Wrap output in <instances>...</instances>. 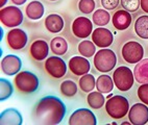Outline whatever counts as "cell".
<instances>
[{
    "instance_id": "1",
    "label": "cell",
    "mask_w": 148,
    "mask_h": 125,
    "mask_svg": "<svg viewBox=\"0 0 148 125\" xmlns=\"http://www.w3.org/2000/svg\"><path fill=\"white\" fill-rule=\"evenodd\" d=\"M67 109L56 96H46L39 100L34 109V121L39 125H56L63 121Z\"/></svg>"
},
{
    "instance_id": "2",
    "label": "cell",
    "mask_w": 148,
    "mask_h": 125,
    "mask_svg": "<svg viewBox=\"0 0 148 125\" xmlns=\"http://www.w3.org/2000/svg\"><path fill=\"white\" fill-rule=\"evenodd\" d=\"M106 109L108 116L114 119H121L125 117L130 111V103L125 97L121 95L112 96L106 103Z\"/></svg>"
},
{
    "instance_id": "3",
    "label": "cell",
    "mask_w": 148,
    "mask_h": 125,
    "mask_svg": "<svg viewBox=\"0 0 148 125\" xmlns=\"http://www.w3.org/2000/svg\"><path fill=\"white\" fill-rule=\"evenodd\" d=\"M117 64V56L115 52L108 48H101L94 55V66L99 72L106 73L114 69Z\"/></svg>"
},
{
    "instance_id": "4",
    "label": "cell",
    "mask_w": 148,
    "mask_h": 125,
    "mask_svg": "<svg viewBox=\"0 0 148 125\" xmlns=\"http://www.w3.org/2000/svg\"><path fill=\"white\" fill-rule=\"evenodd\" d=\"M39 78L36 74L29 71H22L16 74L15 85L20 92L25 94L34 93L39 88Z\"/></svg>"
},
{
    "instance_id": "5",
    "label": "cell",
    "mask_w": 148,
    "mask_h": 125,
    "mask_svg": "<svg viewBox=\"0 0 148 125\" xmlns=\"http://www.w3.org/2000/svg\"><path fill=\"white\" fill-rule=\"evenodd\" d=\"M113 80L116 85V88L122 92H126L130 90L134 81H135V75L128 67L121 66L118 67L114 71L113 74Z\"/></svg>"
},
{
    "instance_id": "6",
    "label": "cell",
    "mask_w": 148,
    "mask_h": 125,
    "mask_svg": "<svg viewBox=\"0 0 148 125\" xmlns=\"http://www.w3.org/2000/svg\"><path fill=\"white\" fill-rule=\"evenodd\" d=\"M0 21L6 27H17L23 22V13L17 6H5L0 10Z\"/></svg>"
},
{
    "instance_id": "7",
    "label": "cell",
    "mask_w": 148,
    "mask_h": 125,
    "mask_svg": "<svg viewBox=\"0 0 148 125\" xmlns=\"http://www.w3.org/2000/svg\"><path fill=\"white\" fill-rule=\"evenodd\" d=\"M122 56L125 61L130 64H137L143 59L144 49L140 43L130 41L122 47Z\"/></svg>"
},
{
    "instance_id": "8",
    "label": "cell",
    "mask_w": 148,
    "mask_h": 125,
    "mask_svg": "<svg viewBox=\"0 0 148 125\" xmlns=\"http://www.w3.org/2000/svg\"><path fill=\"white\" fill-rule=\"evenodd\" d=\"M68 123L69 125H96L97 119L90 109H78L71 114Z\"/></svg>"
},
{
    "instance_id": "9",
    "label": "cell",
    "mask_w": 148,
    "mask_h": 125,
    "mask_svg": "<svg viewBox=\"0 0 148 125\" xmlns=\"http://www.w3.org/2000/svg\"><path fill=\"white\" fill-rule=\"evenodd\" d=\"M45 70L54 78H62L67 72L66 63L58 56H50L45 61Z\"/></svg>"
},
{
    "instance_id": "10",
    "label": "cell",
    "mask_w": 148,
    "mask_h": 125,
    "mask_svg": "<svg viewBox=\"0 0 148 125\" xmlns=\"http://www.w3.org/2000/svg\"><path fill=\"white\" fill-rule=\"evenodd\" d=\"M128 119L134 125H144L148 122V107L145 103L134 104L128 111Z\"/></svg>"
},
{
    "instance_id": "11",
    "label": "cell",
    "mask_w": 148,
    "mask_h": 125,
    "mask_svg": "<svg viewBox=\"0 0 148 125\" xmlns=\"http://www.w3.org/2000/svg\"><path fill=\"white\" fill-rule=\"evenodd\" d=\"M72 31L74 36L80 39H86L93 32V23L89 18L78 17L72 23Z\"/></svg>"
},
{
    "instance_id": "12",
    "label": "cell",
    "mask_w": 148,
    "mask_h": 125,
    "mask_svg": "<svg viewBox=\"0 0 148 125\" xmlns=\"http://www.w3.org/2000/svg\"><path fill=\"white\" fill-rule=\"evenodd\" d=\"M6 42L14 50H21L27 44V35L20 28H13L6 35Z\"/></svg>"
},
{
    "instance_id": "13",
    "label": "cell",
    "mask_w": 148,
    "mask_h": 125,
    "mask_svg": "<svg viewBox=\"0 0 148 125\" xmlns=\"http://www.w3.org/2000/svg\"><path fill=\"white\" fill-rule=\"evenodd\" d=\"M22 67L21 59L14 54H8L1 61V70L5 75L14 76L19 73Z\"/></svg>"
},
{
    "instance_id": "14",
    "label": "cell",
    "mask_w": 148,
    "mask_h": 125,
    "mask_svg": "<svg viewBox=\"0 0 148 125\" xmlns=\"http://www.w3.org/2000/svg\"><path fill=\"white\" fill-rule=\"evenodd\" d=\"M92 41L97 47L108 48L114 42V36L104 27H98L92 32Z\"/></svg>"
},
{
    "instance_id": "15",
    "label": "cell",
    "mask_w": 148,
    "mask_h": 125,
    "mask_svg": "<svg viewBox=\"0 0 148 125\" xmlns=\"http://www.w3.org/2000/svg\"><path fill=\"white\" fill-rule=\"evenodd\" d=\"M68 67L74 75L82 76L89 73L91 69V64L85 56H73L69 61Z\"/></svg>"
},
{
    "instance_id": "16",
    "label": "cell",
    "mask_w": 148,
    "mask_h": 125,
    "mask_svg": "<svg viewBox=\"0 0 148 125\" xmlns=\"http://www.w3.org/2000/svg\"><path fill=\"white\" fill-rule=\"evenodd\" d=\"M22 123H23L22 115L16 109H8L3 111L0 115L1 125H21Z\"/></svg>"
},
{
    "instance_id": "17",
    "label": "cell",
    "mask_w": 148,
    "mask_h": 125,
    "mask_svg": "<svg viewBox=\"0 0 148 125\" xmlns=\"http://www.w3.org/2000/svg\"><path fill=\"white\" fill-rule=\"evenodd\" d=\"M29 51H30V55L36 61H43L47 59L48 53H49V46L45 41L37 40L32 44Z\"/></svg>"
},
{
    "instance_id": "18",
    "label": "cell",
    "mask_w": 148,
    "mask_h": 125,
    "mask_svg": "<svg viewBox=\"0 0 148 125\" xmlns=\"http://www.w3.org/2000/svg\"><path fill=\"white\" fill-rule=\"evenodd\" d=\"M113 25L116 29L118 30H125L130 27L132 23V16H130V12L125 11V10H120L117 11L113 16Z\"/></svg>"
},
{
    "instance_id": "19",
    "label": "cell",
    "mask_w": 148,
    "mask_h": 125,
    "mask_svg": "<svg viewBox=\"0 0 148 125\" xmlns=\"http://www.w3.org/2000/svg\"><path fill=\"white\" fill-rule=\"evenodd\" d=\"M64 25L65 23H64L63 18L58 14H51L45 19V27L47 28L48 31L52 32V33H58V32L62 31Z\"/></svg>"
},
{
    "instance_id": "20",
    "label": "cell",
    "mask_w": 148,
    "mask_h": 125,
    "mask_svg": "<svg viewBox=\"0 0 148 125\" xmlns=\"http://www.w3.org/2000/svg\"><path fill=\"white\" fill-rule=\"evenodd\" d=\"M134 75L139 83H148V59H143L136 64Z\"/></svg>"
},
{
    "instance_id": "21",
    "label": "cell",
    "mask_w": 148,
    "mask_h": 125,
    "mask_svg": "<svg viewBox=\"0 0 148 125\" xmlns=\"http://www.w3.org/2000/svg\"><path fill=\"white\" fill-rule=\"evenodd\" d=\"M25 12H26V16L29 19H32V20H39L44 15V5L40 1L34 0V1H32L26 6Z\"/></svg>"
},
{
    "instance_id": "22",
    "label": "cell",
    "mask_w": 148,
    "mask_h": 125,
    "mask_svg": "<svg viewBox=\"0 0 148 125\" xmlns=\"http://www.w3.org/2000/svg\"><path fill=\"white\" fill-rule=\"evenodd\" d=\"M114 80L108 75H100L96 80V88L97 91L101 92L102 94L111 93L114 89Z\"/></svg>"
},
{
    "instance_id": "23",
    "label": "cell",
    "mask_w": 148,
    "mask_h": 125,
    "mask_svg": "<svg viewBox=\"0 0 148 125\" xmlns=\"http://www.w3.org/2000/svg\"><path fill=\"white\" fill-rule=\"evenodd\" d=\"M50 49L56 55H63L68 50V43L62 37H56L50 42Z\"/></svg>"
},
{
    "instance_id": "24",
    "label": "cell",
    "mask_w": 148,
    "mask_h": 125,
    "mask_svg": "<svg viewBox=\"0 0 148 125\" xmlns=\"http://www.w3.org/2000/svg\"><path fill=\"white\" fill-rule=\"evenodd\" d=\"M135 31L141 39H148V16H141L135 23Z\"/></svg>"
},
{
    "instance_id": "25",
    "label": "cell",
    "mask_w": 148,
    "mask_h": 125,
    "mask_svg": "<svg viewBox=\"0 0 148 125\" xmlns=\"http://www.w3.org/2000/svg\"><path fill=\"white\" fill-rule=\"evenodd\" d=\"M87 101L91 109H99L103 107L106 99H104V96L102 95V93L97 91V92H90L89 93L87 97Z\"/></svg>"
},
{
    "instance_id": "26",
    "label": "cell",
    "mask_w": 148,
    "mask_h": 125,
    "mask_svg": "<svg viewBox=\"0 0 148 125\" xmlns=\"http://www.w3.org/2000/svg\"><path fill=\"white\" fill-rule=\"evenodd\" d=\"M79 87L82 92H86V93L92 92L96 87L95 77L92 74H89V73L82 75L79 79Z\"/></svg>"
},
{
    "instance_id": "27",
    "label": "cell",
    "mask_w": 148,
    "mask_h": 125,
    "mask_svg": "<svg viewBox=\"0 0 148 125\" xmlns=\"http://www.w3.org/2000/svg\"><path fill=\"white\" fill-rule=\"evenodd\" d=\"M78 51L82 56L85 57H92L96 53V45L94 42L85 40L79 43L78 45Z\"/></svg>"
},
{
    "instance_id": "28",
    "label": "cell",
    "mask_w": 148,
    "mask_h": 125,
    "mask_svg": "<svg viewBox=\"0 0 148 125\" xmlns=\"http://www.w3.org/2000/svg\"><path fill=\"white\" fill-rule=\"evenodd\" d=\"M14 92L13 85L5 78L0 79V101H4L12 96Z\"/></svg>"
},
{
    "instance_id": "29",
    "label": "cell",
    "mask_w": 148,
    "mask_h": 125,
    "mask_svg": "<svg viewBox=\"0 0 148 125\" xmlns=\"http://www.w3.org/2000/svg\"><path fill=\"white\" fill-rule=\"evenodd\" d=\"M93 22L95 25H98V26H104L106 24L110 22V19H111V16H110V14L106 11V10H97L95 13L93 14Z\"/></svg>"
},
{
    "instance_id": "30",
    "label": "cell",
    "mask_w": 148,
    "mask_h": 125,
    "mask_svg": "<svg viewBox=\"0 0 148 125\" xmlns=\"http://www.w3.org/2000/svg\"><path fill=\"white\" fill-rule=\"evenodd\" d=\"M61 93L66 97H72L77 93V85L73 80H65L61 83Z\"/></svg>"
},
{
    "instance_id": "31",
    "label": "cell",
    "mask_w": 148,
    "mask_h": 125,
    "mask_svg": "<svg viewBox=\"0 0 148 125\" xmlns=\"http://www.w3.org/2000/svg\"><path fill=\"white\" fill-rule=\"evenodd\" d=\"M121 5L125 11L134 13L139 10V6H141V0H121Z\"/></svg>"
},
{
    "instance_id": "32",
    "label": "cell",
    "mask_w": 148,
    "mask_h": 125,
    "mask_svg": "<svg viewBox=\"0 0 148 125\" xmlns=\"http://www.w3.org/2000/svg\"><path fill=\"white\" fill-rule=\"evenodd\" d=\"M79 11L84 14H90L95 10V1L94 0H80L78 3Z\"/></svg>"
},
{
    "instance_id": "33",
    "label": "cell",
    "mask_w": 148,
    "mask_h": 125,
    "mask_svg": "<svg viewBox=\"0 0 148 125\" xmlns=\"http://www.w3.org/2000/svg\"><path fill=\"white\" fill-rule=\"evenodd\" d=\"M138 96L143 103L148 105V83H142L138 89Z\"/></svg>"
},
{
    "instance_id": "34",
    "label": "cell",
    "mask_w": 148,
    "mask_h": 125,
    "mask_svg": "<svg viewBox=\"0 0 148 125\" xmlns=\"http://www.w3.org/2000/svg\"><path fill=\"white\" fill-rule=\"evenodd\" d=\"M101 4L106 10H114L119 4V0H101Z\"/></svg>"
},
{
    "instance_id": "35",
    "label": "cell",
    "mask_w": 148,
    "mask_h": 125,
    "mask_svg": "<svg viewBox=\"0 0 148 125\" xmlns=\"http://www.w3.org/2000/svg\"><path fill=\"white\" fill-rule=\"evenodd\" d=\"M141 8L148 14V0H141Z\"/></svg>"
},
{
    "instance_id": "36",
    "label": "cell",
    "mask_w": 148,
    "mask_h": 125,
    "mask_svg": "<svg viewBox=\"0 0 148 125\" xmlns=\"http://www.w3.org/2000/svg\"><path fill=\"white\" fill-rule=\"evenodd\" d=\"M13 1L14 4H16V5H22L24 3L26 2L27 0H12Z\"/></svg>"
},
{
    "instance_id": "37",
    "label": "cell",
    "mask_w": 148,
    "mask_h": 125,
    "mask_svg": "<svg viewBox=\"0 0 148 125\" xmlns=\"http://www.w3.org/2000/svg\"><path fill=\"white\" fill-rule=\"evenodd\" d=\"M6 2H8V0H0V6H1V8L5 6Z\"/></svg>"
},
{
    "instance_id": "38",
    "label": "cell",
    "mask_w": 148,
    "mask_h": 125,
    "mask_svg": "<svg viewBox=\"0 0 148 125\" xmlns=\"http://www.w3.org/2000/svg\"><path fill=\"white\" fill-rule=\"evenodd\" d=\"M121 125H130V122H122Z\"/></svg>"
},
{
    "instance_id": "39",
    "label": "cell",
    "mask_w": 148,
    "mask_h": 125,
    "mask_svg": "<svg viewBox=\"0 0 148 125\" xmlns=\"http://www.w3.org/2000/svg\"><path fill=\"white\" fill-rule=\"evenodd\" d=\"M50 1H56V0H50Z\"/></svg>"
}]
</instances>
